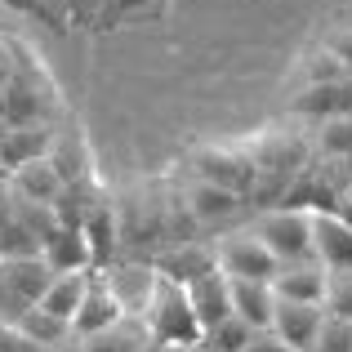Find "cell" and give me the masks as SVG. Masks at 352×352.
I'll use <instances>...</instances> for the list:
<instances>
[{
  "instance_id": "277c9868",
  "label": "cell",
  "mask_w": 352,
  "mask_h": 352,
  "mask_svg": "<svg viewBox=\"0 0 352 352\" xmlns=\"http://www.w3.org/2000/svg\"><path fill=\"white\" fill-rule=\"evenodd\" d=\"M258 241L267 245V254L281 267L290 263H312V228H308V210H290V206H272L254 219L250 228Z\"/></svg>"
},
{
  "instance_id": "5b68a950",
  "label": "cell",
  "mask_w": 352,
  "mask_h": 352,
  "mask_svg": "<svg viewBox=\"0 0 352 352\" xmlns=\"http://www.w3.org/2000/svg\"><path fill=\"white\" fill-rule=\"evenodd\" d=\"M188 179L236 192L241 201H250V192H254V170H250V161L241 156L236 143H197L188 152Z\"/></svg>"
},
{
  "instance_id": "cb8c5ba5",
  "label": "cell",
  "mask_w": 352,
  "mask_h": 352,
  "mask_svg": "<svg viewBox=\"0 0 352 352\" xmlns=\"http://www.w3.org/2000/svg\"><path fill=\"white\" fill-rule=\"evenodd\" d=\"M339 80H352V76H348V67L326 50V45H317L312 54H303V63H299V89H312V85H339Z\"/></svg>"
},
{
  "instance_id": "8fae6325",
  "label": "cell",
  "mask_w": 352,
  "mask_h": 352,
  "mask_svg": "<svg viewBox=\"0 0 352 352\" xmlns=\"http://www.w3.org/2000/svg\"><path fill=\"white\" fill-rule=\"evenodd\" d=\"M152 272L170 276V281H179V285H192V281H201V276L219 272V267H214V250H210V241H179V245H161V250H156Z\"/></svg>"
},
{
  "instance_id": "4fadbf2b",
  "label": "cell",
  "mask_w": 352,
  "mask_h": 352,
  "mask_svg": "<svg viewBox=\"0 0 352 352\" xmlns=\"http://www.w3.org/2000/svg\"><path fill=\"white\" fill-rule=\"evenodd\" d=\"M54 138H58L54 125H5V129H0V170L14 174L18 165L50 156Z\"/></svg>"
},
{
  "instance_id": "d6a6232c",
  "label": "cell",
  "mask_w": 352,
  "mask_h": 352,
  "mask_svg": "<svg viewBox=\"0 0 352 352\" xmlns=\"http://www.w3.org/2000/svg\"><path fill=\"white\" fill-rule=\"evenodd\" d=\"M50 352H85V348H80V339H67V344H58V348H50Z\"/></svg>"
},
{
  "instance_id": "603a6c76",
  "label": "cell",
  "mask_w": 352,
  "mask_h": 352,
  "mask_svg": "<svg viewBox=\"0 0 352 352\" xmlns=\"http://www.w3.org/2000/svg\"><path fill=\"white\" fill-rule=\"evenodd\" d=\"M27 254H41V245L32 241V232L18 219L14 192L0 188V258H27Z\"/></svg>"
},
{
  "instance_id": "836d02e7",
  "label": "cell",
  "mask_w": 352,
  "mask_h": 352,
  "mask_svg": "<svg viewBox=\"0 0 352 352\" xmlns=\"http://www.w3.org/2000/svg\"><path fill=\"white\" fill-rule=\"evenodd\" d=\"M179 352H201V348H179Z\"/></svg>"
},
{
  "instance_id": "7c38bea8",
  "label": "cell",
  "mask_w": 352,
  "mask_h": 352,
  "mask_svg": "<svg viewBox=\"0 0 352 352\" xmlns=\"http://www.w3.org/2000/svg\"><path fill=\"white\" fill-rule=\"evenodd\" d=\"M179 192H183V206H188V219L197 228H219V223H228V219H236V210L245 206L236 192H223V188L201 183V179H183Z\"/></svg>"
},
{
  "instance_id": "9c48e42d",
  "label": "cell",
  "mask_w": 352,
  "mask_h": 352,
  "mask_svg": "<svg viewBox=\"0 0 352 352\" xmlns=\"http://www.w3.org/2000/svg\"><path fill=\"white\" fill-rule=\"evenodd\" d=\"M80 232L89 241V254H94V267H107L120 245V223H116V201L107 188H94L85 201V214H80Z\"/></svg>"
},
{
  "instance_id": "ffe728a7",
  "label": "cell",
  "mask_w": 352,
  "mask_h": 352,
  "mask_svg": "<svg viewBox=\"0 0 352 352\" xmlns=\"http://www.w3.org/2000/svg\"><path fill=\"white\" fill-rule=\"evenodd\" d=\"M80 348H85V352H152V339H147L143 317H138V312H125L116 326L80 339Z\"/></svg>"
},
{
  "instance_id": "ac0fdd59",
  "label": "cell",
  "mask_w": 352,
  "mask_h": 352,
  "mask_svg": "<svg viewBox=\"0 0 352 352\" xmlns=\"http://www.w3.org/2000/svg\"><path fill=\"white\" fill-rule=\"evenodd\" d=\"M5 188L14 192L18 201H27V206H54V201H58V192H63V179H58V170H54L50 156H41V161L18 165V170L9 174Z\"/></svg>"
},
{
  "instance_id": "30bf717a",
  "label": "cell",
  "mask_w": 352,
  "mask_h": 352,
  "mask_svg": "<svg viewBox=\"0 0 352 352\" xmlns=\"http://www.w3.org/2000/svg\"><path fill=\"white\" fill-rule=\"evenodd\" d=\"M321 326H326V308H321V303H281L276 299L267 335H272L276 344H285L290 352H312Z\"/></svg>"
},
{
  "instance_id": "e0dca14e",
  "label": "cell",
  "mask_w": 352,
  "mask_h": 352,
  "mask_svg": "<svg viewBox=\"0 0 352 352\" xmlns=\"http://www.w3.org/2000/svg\"><path fill=\"white\" fill-rule=\"evenodd\" d=\"M228 299H232V317L245 321L254 335H263L272 326V312H276V294L267 281H232L228 276Z\"/></svg>"
},
{
  "instance_id": "d4e9b609",
  "label": "cell",
  "mask_w": 352,
  "mask_h": 352,
  "mask_svg": "<svg viewBox=\"0 0 352 352\" xmlns=\"http://www.w3.org/2000/svg\"><path fill=\"white\" fill-rule=\"evenodd\" d=\"M312 156H321V161H339V156H352V116L321 120L317 143H312Z\"/></svg>"
},
{
  "instance_id": "f1b7e54d",
  "label": "cell",
  "mask_w": 352,
  "mask_h": 352,
  "mask_svg": "<svg viewBox=\"0 0 352 352\" xmlns=\"http://www.w3.org/2000/svg\"><path fill=\"white\" fill-rule=\"evenodd\" d=\"M312 352H352V326H348V321L326 317V326H321V335H317V344H312Z\"/></svg>"
},
{
  "instance_id": "4dcf8cb0",
  "label": "cell",
  "mask_w": 352,
  "mask_h": 352,
  "mask_svg": "<svg viewBox=\"0 0 352 352\" xmlns=\"http://www.w3.org/2000/svg\"><path fill=\"white\" fill-rule=\"evenodd\" d=\"M330 214H335V219H339L344 228H352V188H344V192L335 197V206H330Z\"/></svg>"
},
{
  "instance_id": "7a4b0ae2",
  "label": "cell",
  "mask_w": 352,
  "mask_h": 352,
  "mask_svg": "<svg viewBox=\"0 0 352 352\" xmlns=\"http://www.w3.org/2000/svg\"><path fill=\"white\" fill-rule=\"evenodd\" d=\"M147 326V339L152 348H197L201 344V326H197V312H192V299H188V285L170 281V276H156L152 272V285H147V299L138 308Z\"/></svg>"
},
{
  "instance_id": "2e32d148",
  "label": "cell",
  "mask_w": 352,
  "mask_h": 352,
  "mask_svg": "<svg viewBox=\"0 0 352 352\" xmlns=\"http://www.w3.org/2000/svg\"><path fill=\"white\" fill-rule=\"evenodd\" d=\"M290 112L303 120H335V116H352V80L339 85H312V89H294L290 94Z\"/></svg>"
},
{
  "instance_id": "5bb4252c",
  "label": "cell",
  "mask_w": 352,
  "mask_h": 352,
  "mask_svg": "<svg viewBox=\"0 0 352 352\" xmlns=\"http://www.w3.org/2000/svg\"><path fill=\"white\" fill-rule=\"evenodd\" d=\"M41 258H45V267H50L54 276H63V272H89V267H94V254H89L85 232H80V228H63V223L41 241Z\"/></svg>"
},
{
  "instance_id": "484cf974",
  "label": "cell",
  "mask_w": 352,
  "mask_h": 352,
  "mask_svg": "<svg viewBox=\"0 0 352 352\" xmlns=\"http://www.w3.org/2000/svg\"><path fill=\"white\" fill-rule=\"evenodd\" d=\"M250 339H254V330H250L245 321L228 317V321H219L214 330H206L197 348H201V352H245V348H250Z\"/></svg>"
},
{
  "instance_id": "9a60e30c",
  "label": "cell",
  "mask_w": 352,
  "mask_h": 352,
  "mask_svg": "<svg viewBox=\"0 0 352 352\" xmlns=\"http://www.w3.org/2000/svg\"><path fill=\"white\" fill-rule=\"evenodd\" d=\"M267 285H272V294L281 303H321L326 308L330 276L317 263H290V267H276V276Z\"/></svg>"
},
{
  "instance_id": "4316f807",
  "label": "cell",
  "mask_w": 352,
  "mask_h": 352,
  "mask_svg": "<svg viewBox=\"0 0 352 352\" xmlns=\"http://www.w3.org/2000/svg\"><path fill=\"white\" fill-rule=\"evenodd\" d=\"M161 5H165V0H107V5L98 9L94 27H98V32H107V27L134 23V18H143V14H161Z\"/></svg>"
},
{
  "instance_id": "7402d4cb",
  "label": "cell",
  "mask_w": 352,
  "mask_h": 352,
  "mask_svg": "<svg viewBox=\"0 0 352 352\" xmlns=\"http://www.w3.org/2000/svg\"><path fill=\"white\" fill-rule=\"evenodd\" d=\"M85 281H89V272H63V276H54L50 290L41 294L36 308L72 326V317H76V308H80V294H85Z\"/></svg>"
},
{
  "instance_id": "83f0119b",
  "label": "cell",
  "mask_w": 352,
  "mask_h": 352,
  "mask_svg": "<svg viewBox=\"0 0 352 352\" xmlns=\"http://www.w3.org/2000/svg\"><path fill=\"white\" fill-rule=\"evenodd\" d=\"M326 317L348 321V326H352V272H348V276H330V290H326Z\"/></svg>"
},
{
  "instance_id": "d6986e66",
  "label": "cell",
  "mask_w": 352,
  "mask_h": 352,
  "mask_svg": "<svg viewBox=\"0 0 352 352\" xmlns=\"http://www.w3.org/2000/svg\"><path fill=\"white\" fill-rule=\"evenodd\" d=\"M188 299H192V312H197L201 335L214 330L219 321L232 317V299H228V276L223 272H210V276H201V281H192L188 285Z\"/></svg>"
},
{
  "instance_id": "3957f363",
  "label": "cell",
  "mask_w": 352,
  "mask_h": 352,
  "mask_svg": "<svg viewBox=\"0 0 352 352\" xmlns=\"http://www.w3.org/2000/svg\"><path fill=\"white\" fill-rule=\"evenodd\" d=\"M58 85L45 58H36L23 41H14V80L5 89V125H54Z\"/></svg>"
},
{
  "instance_id": "52a82bcc",
  "label": "cell",
  "mask_w": 352,
  "mask_h": 352,
  "mask_svg": "<svg viewBox=\"0 0 352 352\" xmlns=\"http://www.w3.org/2000/svg\"><path fill=\"white\" fill-rule=\"evenodd\" d=\"M120 317H125V303H120V294L112 285V272H107V267H89L80 308H76V317H72V335L89 339V335H98V330L116 326Z\"/></svg>"
},
{
  "instance_id": "1f68e13d",
  "label": "cell",
  "mask_w": 352,
  "mask_h": 352,
  "mask_svg": "<svg viewBox=\"0 0 352 352\" xmlns=\"http://www.w3.org/2000/svg\"><path fill=\"white\" fill-rule=\"evenodd\" d=\"M245 352H290V348H285V344H276V339L263 330V335H254V339H250V348H245Z\"/></svg>"
},
{
  "instance_id": "f546056e",
  "label": "cell",
  "mask_w": 352,
  "mask_h": 352,
  "mask_svg": "<svg viewBox=\"0 0 352 352\" xmlns=\"http://www.w3.org/2000/svg\"><path fill=\"white\" fill-rule=\"evenodd\" d=\"M321 45H326V50L335 54L339 63H344V67H348V76H352V27H335V32H330Z\"/></svg>"
},
{
  "instance_id": "8992f818",
  "label": "cell",
  "mask_w": 352,
  "mask_h": 352,
  "mask_svg": "<svg viewBox=\"0 0 352 352\" xmlns=\"http://www.w3.org/2000/svg\"><path fill=\"white\" fill-rule=\"evenodd\" d=\"M210 250H214V267L232 281H272L276 267H281L254 232H228L210 241Z\"/></svg>"
},
{
  "instance_id": "6da1fadb",
  "label": "cell",
  "mask_w": 352,
  "mask_h": 352,
  "mask_svg": "<svg viewBox=\"0 0 352 352\" xmlns=\"http://www.w3.org/2000/svg\"><path fill=\"white\" fill-rule=\"evenodd\" d=\"M236 147L250 161V170H254V192L250 197L267 201V210L281 206L285 188L312 165V138L290 125H263L254 134H245Z\"/></svg>"
},
{
  "instance_id": "ba28073f",
  "label": "cell",
  "mask_w": 352,
  "mask_h": 352,
  "mask_svg": "<svg viewBox=\"0 0 352 352\" xmlns=\"http://www.w3.org/2000/svg\"><path fill=\"white\" fill-rule=\"evenodd\" d=\"M312 263L326 276H348L352 272V228H344L330 210H312Z\"/></svg>"
},
{
  "instance_id": "44dd1931",
  "label": "cell",
  "mask_w": 352,
  "mask_h": 352,
  "mask_svg": "<svg viewBox=\"0 0 352 352\" xmlns=\"http://www.w3.org/2000/svg\"><path fill=\"white\" fill-rule=\"evenodd\" d=\"M9 326L18 330L23 339H32L41 352H50V348H58V344H67V339H76L72 335V326L67 321H58V317H50V312H41V308H27V312H18Z\"/></svg>"
}]
</instances>
